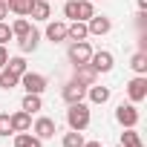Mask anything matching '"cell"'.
Segmentation results:
<instances>
[{"instance_id":"1","label":"cell","mask_w":147,"mask_h":147,"mask_svg":"<svg viewBox=\"0 0 147 147\" xmlns=\"http://www.w3.org/2000/svg\"><path fill=\"white\" fill-rule=\"evenodd\" d=\"M66 124H69V130L84 133V130L90 127V107H87L84 101L69 104V110H66Z\"/></svg>"},{"instance_id":"2","label":"cell","mask_w":147,"mask_h":147,"mask_svg":"<svg viewBox=\"0 0 147 147\" xmlns=\"http://www.w3.org/2000/svg\"><path fill=\"white\" fill-rule=\"evenodd\" d=\"M20 84H23V90L32 92V95H40V92L46 90V78L40 75V72H29V69L20 75Z\"/></svg>"},{"instance_id":"3","label":"cell","mask_w":147,"mask_h":147,"mask_svg":"<svg viewBox=\"0 0 147 147\" xmlns=\"http://www.w3.org/2000/svg\"><path fill=\"white\" fill-rule=\"evenodd\" d=\"M90 55H92V46L87 43V40H75V43H72L69 46V61L72 63H90Z\"/></svg>"},{"instance_id":"4","label":"cell","mask_w":147,"mask_h":147,"mask_svg":"<svg viewBox=\"0 0 147 147\" xmlns=\"http://www.w3.org/2000/svg\"><path fill=\"white\" fill-rule=\"evenodd\" d=\"M127 95H130V101H133V104H141V101L147 98V78H144V75L133 78V81L127 84Z\"/></svg>"},{"instance_id":"5","label":"cell","mask_w":147,"mask_h":147,"mask_svg":"<svg viewBox=\"0 0 147 147\" xmlns=\"http://www.w3.org/2000/svg\"><path fill=\"white\" fill-rule=\"evenodd\" d=\"M115 121H118L121 127H136V124H138V110H136V104H121V107L115 110Z\"/></svg>"},{"instance_id":"6","label":"cell","mask_w":147,"mask_h":147,"mask_svg":"<svg viewBox=\"0 0 147 147\" xmlns=\"http://www.w3.org/2000/svg\"><path fill=\"white\" fill-rule=\"evenodd\" d=\"M90 66H92L95 72H110V69H113V52H107V49L92 52V55H90Z\"/></svg>"},{"instance_id":"7","label":"cell","mask_w":147,"mask_h":147,"mask_svg":"<svg viewBox=\"0 0 147 147\" xmlns=\"http://www.w3.org/2000/svg\"><path fill=\"white\" fill-rule=\"evenodd\" d=\"M84 95H87V87L78 84V81H69L63 87V101L66 104H78V101H84Z\"/></svg>"},{"instance_id":"8","label":"cell","mask_w":147,"mask_h":147,"mask_svg":"<svg viewBox=\"0 0 147 147\" xmlns=\"http://www.w3.org/2000/svg\"><path fill=\"white\" fill-rule=\"evenodd\" d=\"M113 29V23H110V18H104V15H92L90 20H87V32L90 35H107Z\"/></svg>"},{"instance_id":"9","label":"cell","mask_w":147,"mask_h":147,"mask_svg":"<svg viewBox=\"0 0 147 147\" xmlns=\"http://www.w3.org/2000/svg\"><path fill=\"white\" fill-rule=\"evenodd\" d=\"M95 78H98V72H95L90 63H78V66H75V78H72V81H78V84H84V87H92Z\"/></svg>"},{"instance_id":"10","label":"cell","mask_w":147,"mask_h":147,"mask_svg":"<svg viewBox=\"0 0 147 147\" xmlns=\"http://www.w3.org/2000/svg\"><path fill=\"white\" fill-rule=\"evenodd\" d=\"M55 133H58V127H55V121H52V118L40 115V118L35 121V136H38L40 141H43V138H52Z\"/></svg>"},{"instance_id":"11","label":"cell","mask_w":147,"mask_h":147,"mask_svg":"<svg viewBox=\"0 0 147 147\" xmlns=\"http://www.w3.org/2000/svg\"><path fill=\"white\" fill-rule=\"evenodd\" d=\"M38 43H40V32H38V29H29L23 38H18L20 52H35V49H38Z\"/></svg>"},{"instance_id":"12","label":"cell","mask_w":147,"mask_h":147,"mask_svg":"<svg viewBox=\"0 0 147 147\" xmlns=\"http://www.w3.org/2000/svg\"><path fill=\"white\" fill-rule=\"evenodd\" d=\"M9 121H12V133H26V130L32 127V115H29L26 110H20V113L9 115Z\"/></svg>"},{"instance_id":"13","label":"cell","mask_w":147,"mask_h":147,"mask_svg":"<svg viewBox=\"0 0 147 147\" xmlns=\"http://www.w3.org/2000/svg\"><path fill=\"white\" fill-rule=\"evenodd\" d=\"M87 35H90V32H87V23H84V20H72V23L66 26V38H69L72 43H75V40H87Z\"/></svg>"},{"instance_id":"14","label":"cell","mask_w":147,"mask_h":147,"mask_svg":"<svg viewBox=\"0 0 147 147\" xmlns=\"http://www.w3.org/2000/svg\"><path fill=\"white\" fill-rule=\"evenodd\" d=\"M29 15H32L35 20H49V18H52L49 0H35V3H32V9H29Z\"/></svg>"},{"instance_id":"15","label":"cell","mask_w":147,"mask_h":147,"mask_svg":"<svg viewBox=\"0 0 147 147\" xmlns=\"http://www.w3.org/2000/svg\"><path fill=\"white\" fill-rule=\"evenodd\" d=\"M46 38H49L52 43H61V40H66V23H61V20L49 23V26H46Z\"/></svg>"},{"instance_id":"16","label":"cell","mask_w":147,"mask_h":147,"mask_svg":"<svg viewBox=\"0 0 147 147\" xmlns=\"http://www.w3.org/2000/svg\"><path fill=\"white\" fill-rule=\"evenodd\" d=\"M87 95H90L92 104H107V101H110V90H107V87H95V84H92V87H87Z\"/></svg>"},{"instance_id":"17","label":"cell","mask_w":147,"mask_h":147,"mask_svg":"<svg viewBox=\"0 0 147 147\" xmlns=\"http://www.w3.org/2000/svg\"><path fill=\"white\" fill-rule=\"evenodd\" d=\"M15 147H43V141L32 133H18L15 136Z\"/></svg>"},{"instance_id":"18","label":"cell","mask_w":147,"mask_h":147,"mask_svg":"<svg viewBox=\"0 0 147 147\" xmlns=\"http://www.w3.org/2000/svg\"><path fill=\"white\" fill-rule=\"evenodd\" d=\"M32 3H35V0H6L9 12H15V15H20V18H26V15H29Z\"/></svg>"},{"instance_id":"19","label":"cell","mask_w":147,"mask_h":147,"mask_svg":"<svg viewBox=\"0 0 147 147\" xmlns=\"http://www.w3.org/2000/svg\"><path fill=\"white\" fill-rule=\"evenodd\" d=\"M75 6H78V20H90L92 15H95V9H92V0H75Z\"/></svg>"},{"instance_id":"20","label":"cell","mask_w":147,"mask_h":147,"mask_svg":"<svg viewBox=\"0 0 147 147\" xmlns=\"http://www.w3.org/2000/svg\"><path fill=\"white\" fill-rule=\"evenodd\" d=\"M18 84H20V75H15V72H9V69L0 72V90H12Z\"/></svg>"},{"instance_id":"21","label":"cell","mask_w":147,"mask_h":147,"mask_svg":"<svg viewBox=\"0 0 147 147\" xmlns=\"http://www.w3.org/2000/svg\"><path fill=\"white\" fill-rule=\"evenodd\" d=\"M121 147H141V138H138V133L133 127H127L121 133Z\"/></svg>"},{"instance_id":"22","label":"cell","mask_w":147,"mask_h":147,"mask_svg":"<svg viewBox=\"0 0 147 147\" xmlns=\"http://www.w3.org/2000/svg\"><path fill=\"white\" fill-rule=\"evenodd\" d=\"M130 66L138 72V75H144V72H147V52H136L133 61H130Z\"/></svg>"},{"instance_id":"23","label":"cell","mask_w":147,"mask_h":147,"mask_svg":"<svg viewBox=\"0 0 147 147\" xmlns=\"http://www.w3.org/2000/svg\"><path fill=\"white\" fill-rule=\"evenodd\" d=\"M20 110H26L29 115H32V113H38V110H40V95L26 92V98H23V107H20Z\"/></svg>"},{"instance_id":"24","label":"cell","mask_w":147,"mask_h":147,"mask_svg":"<svg viewBox=\"0 0 147 147\" xmlns=\"http://www.w3.org/2000/svg\"><path fill=\"white\" fill-rule=\"evenodd\" d=\"M6 69L15 72V75H23V72H26V61H23L20 55H18V58H9V61H6Z\"/></svg>"},{"instance_id":"25","label":"cell","mask_w":147,"mask_h":147,"mask_svg":"<svg viewBox=\"0 0 147 147\" xmlns=\"http://www.w3.org/2000/svg\"><path fill=\"white\" fill-rule=\"evenodd\" d=\"M63 147H84V136H81L78 130L66 133V136H63Z\"/></svg>"},{"instance_id":"26","label":"cell","mask_w":147,"mask_h":147,"mask_svg":"<svg viewBox=\"0 0 147 147\" xmlns=\"http://www.w3.org/2000/svg\"><path fill=\"white\" fill-rule=\"evenodd\" d=\"M29 29H32V26H29V20H26V18H18V20L12 23V35H15V38H23Z\"/></svg>"},{"instance_id":"27","label":"cell","mask_w":147,"mask_h":147,"mask_svg":"<svg viewBox=\"0 0 147 147\" xmlns=\"http://www.w3.org/2000/svg\"><path fill=\"white\" fill-rule=\"evenodd\" d=\"M12 133V121H9V113H0V136H9Z\"/></svg>"},{"instance_id":"28","label":"cell","mask_w":147,"mask_h":147,"mask_svg":"<svg viewBox=\"0 0 147 147\" xmlns=\"http://www.w3.org/2000/svg\"><path fill=\"white\" fill-rule=\"evenodd\" d=\"M63 15H66L69 20H78V6H75V0H69V3L63 6Z\"/></svg>"},{"instance_id":"29","label":"cell","mask_w":147,"mask_h":147,"mask_svg":"<svg viewBox=\"0 0 147 147\" xmlns=\"http://www.w3.org/2000/svg\"><path fill=\"white\" fill-rule=\"evenodd\" d=\"M15 35H12V26H6V23H0V43H9Z\"/></svg>"},{"instance_id":"30","label":"cell","mask_w":147,"mask_h":147,"mask_svg":"<svg viewBox=\"0 0 147 147\" xmlns=\"http://www.w3.org/2000/svg\"><path fill=\"white\" fill-rule=\"evenodd\" d=\"M6 61H9V52H6L3 43H0V66H6Z\"/></svg>"},{"instance_id":"31","label":"cell","mask_w":147,"mask_h":147,"mask_svg":"<svg viewBox=\"0 0 147 147\" xmlns=\"http://www.w3.org/2000/svg\"><path fill=\"white\" fill-rule=\"evenodd\" d=\"M3 18H9V6L0 0V23H3Z\"/></svg>"},{"instance_id":"32","label":"cell","mask_w":147,"mask_h":147,"mask_svg":"<svg viewBox=\"0 0 147 147\" xmlns=\"http://www.w3.org/2000/svg\"><path fill=\"white\" fill-rule=\"evenodd\" d=\"M84 147H101L98 141H84Z\"/></svg>"},{"instance_id":"33","label":"cell","mask_w":147,"mask_h":147,"mask_svg":"<svg viewBox=\"0 0 147 147\" xmlns=\"http://www.w3.org/2000/svg\"><path fill=\"white\" fill-rule=\"evenodd\" d=\"M138 9H141V12L147 9V0H138Z\"/></svg>"},{"instance_id":"34","label":"cell","mask_w":147,"mask_h":147,"mask_svg":"<svg viewBox=\"0 0 147 147\" xmlns=\"http://www.w3.org/2000/svg\"><path fill=\"white\" fill-rule=\"evenodd\" d=\"M3 3H6V0H3Z\"/></svg>"}]
</instances>
